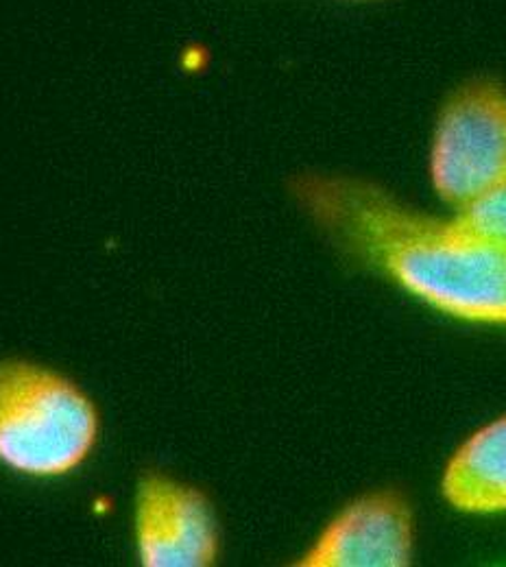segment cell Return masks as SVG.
<instances>
[{
  "instance_id": "1",
  "label": "cell",
  "mask_w": 506,
  "mask_h": 567,
  "mask_svg": "<svg viewBox=\"0 0 506 567\" xmlns=\"http://www.w3.org/2000/svg\"><path fill=\"white\" fill-rule=\"evenodd\" d=\"M292 197L334 245L450 317L506 326V245L415 213L350 177L301 175Z\"/></svg>"
},
{
  "instance_id": "2",
  "label": "cell",
  "mask_w": 506,
  "mask_h": 567,
  "mask_svg": "<svg viewBox=\"0 0 506 567\" xmlns=\"http://www.w3.org/2000/svg\"><path fill=\"white\" fill-rule=\"evenodd\" d=\"M103 420L92 395L69 373L0 358V467L33 483L71 478L94 456Z\"/></svg>"
},
{
  "instance_id": "3",
  "label": "cell",
  "mask_w": 506,
  "mask_h": 567,
  "mask_svg": "<svg viewBox=\"0 0 506 567\" xmlns=\"http://www.w3.org/2000/svg\"><path fill=\"white\" fill-rule=\"evenodd\" d=\"M431 179L436 195L465 208L506 184V90L489 76L463 83L434 127Z\"/></svg>"
},
{
  "instance_id": "4",
  "label": "cell",
  "mask_w": 506,
  "mask_h": 567,
  "mask_svg": "<svg viewBox=\"0 0 506 567\" xmlns=\"http://www.w3.org/2000/svg\"><path fill=\"white\" fill-rule=\"evenodd\" d=\"M132 528L136 561L143 567H210L218 561L220 530L210 497L164 472L141 474Z\"/></svg>"
},
{
  "instance_id": "5",
  "label": "cell",
  "mask_w": 506,
  "mask_h": 567,
  "mask_svg": "<svg viewBox=\"0 0 506 567\" xmlns=\"http://www.w3.org/2000/svg\"><path fill=\"white\" fill-rule=\"evenodd\" d=\"M413 508L380 489L343 506L295 561L301 567H404L413 559Z\"/></svg>"
},
{
  "instance_id": "6",
  "label": "cell",
  "mask_w": 506,
  "mask_h": 567,
  "mask_svg": "<svg viewBox=\"0 0 506 567\" xmlns=\"http://www.w3.org/2000/svg\"><path fill=\"white\" fill-rule=\"evenodd\" d=\"M441 492L463 513H505L506 417L485 425L454 452Z\"/></svg>"
},
{
  "instance_id": "7",
  "label": "cell",
  "mask_w": 506,
  "mask_h": 567,
  "mask_svg": "<svg viewBox=\"0 0 506 567\" xmlns=\"http://www.w3.org/2000/svg\"><path fill=\"white\" fill-rule=\"evenodd\" d=\"M465 227L506 245V184L461 208L456 214Z\"/></svg>"
}]
</instances>
